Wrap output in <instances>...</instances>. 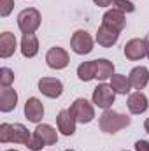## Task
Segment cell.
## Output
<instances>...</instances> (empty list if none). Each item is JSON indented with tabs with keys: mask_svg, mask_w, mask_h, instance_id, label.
<instances>
[{
	"mask_svg": "<svg viewBox=\"0 0 149 151\" xmlns=\"http://www.w3.org/2000/svg\"><path fill=\"white\" fill-rule=\"evenodd\" d=\"M130 123H132L130 116L121 114L117 111H112V109H105L100 116V119H98V127L105 134H116V132L126 128Z\"/></svg>",
	"mask_w": 149,
	"mask_h": 151,
	"instance_id": "6da1fadb",
	"label": "cell"
},
{
	"mask_svg": "<svg viewBox=\"0 0 149 151\" xmlns=\"http://www.w3.org/2000/svg\"><path fill=\"white\" fill-rule=\"evenodd\" d=\"M39 27H40V12L35 7L23 9L18 14V28L23 34H34Z\"/></svg>",
	"mask_w": 149,
	"mask_h": 151,
	"instance_id": "7a4b0ae2",
	"label": "cell"
},
{
	"mask_svg": "<svg viewBox=\"0 0 149 151\" xmlns=\"http://www.w3.org/2000/svg\"><path fill=\"white\" fill-rule=\"evenodd\" d=\"M91 100H93V104L97 106V107H100V109H111V106L114 104V100H116V91L112 90L111 84H105V83H102V84H98L95 90H93V95H91Z\"/></svg>",
	"mask_w": 149,
	"mask_h": 151,
	"instance_id": "3957f363",
	"label": "cell"
},
{
	"mask_svg": "<svg viewBox=\"0 0 149 151\" xmlns=\"http://www.w3.org/2000/svg\"><path fill=\"white\" fill-rule=\"evenodd\" d=\"M69 111L72 113V116L75 118V121L77 123H82V125L93 121V118H95V107L86 99H75L74 104L70 106Z\"/></svg>",
	"mask_w": 149,
	"mask_h": 151,
	"instance_id": "277c9868",
	"label": "cell"
},
{
	"mask_svg": "<svg viewBox=\"0 0 149 151\" xmlns=\"http://www.w3.org/2000/svg\"><path fill=\"white\" fill-rule=\"evenodd\" d=\"M70 47L77 55H88L93 51V39L86 30H75L70 39Z\"/></svg>",
	"mask_w": 149,
	"mask_h": 151,
	"instance_id": "5b68a950",
	"label": "cell"
},
{
	"mask_svg": "<svg viewBox=\"0 0 149 151\" xmlns=\"http://www.w3.org/2000/svg\"><path fill=\"white\" fill-rule=\"evenodd\" d=\"M125 56L132 62H139L148 56V39H132L125 44Z\"/></svg>",
	"mask_w": 149,
	"mask_h": 151,
	"instance_id": "8992f818",
	"label": "cell"
},
{
	"mask_svg": "<svg viewBox=\"0 0 149 151\" xmlns=\"http://www.w3.org/2000/svg\"><path fill=\"white\" fill-rule=\"evenodd\" d=\"M70 58H69V53L63 49V47H51L47 53H46V63L49 69H54V70H62L69 65Z\"/></svg>",
	"mask_w": 149,
	"mask_h": 151,
	"instance_id": "52a82bcc",
	"label": "cell"
},
{
	"mask_svg": "<svg viewBox=\"0 0 149 151\" xmlns=\"http://www.w3.org/2000/svg\"><path fill=\"white\" fill-rule=\"evenodd\" d=\"M39 91L47 99H58L63 93V84L56 77H42L39 81Z\"/></svg>",
	"mask_w": 149,
	"mask_h": 151,
	"instance_id": "ba28073f",
	"label": "cell"
},
{
	"mask_svg": "<svg viewBox=\"0 0 149 151\" xmlns=\"http://www.w3.org/2000/svg\"><path fill=\"white\" fill-rule=\"evenodd\" d=\"M75 118L72 116V113L69 109H62L58 116H56V125H58V130L63 134V135H74L75 134Z\"/></svg>",
	"mask_w": 149,
	"mask_h": 151,
	"instance_id": "9c48e42d",
	"label": "cell"
},
{
	"mask_svg": "<svg viewBox=\"0 0 149 151\" xmlns=\"http://www.w3.org/2000/svg\"><path fill=\"white\" fill-rule=\"evenodd\" d=\"M126 106H128V109H130L132 114H142V113H146L149 107L148 97L142 91H133V93H130V97L126 100Z\"/></svg>",
	"mask_w": 149,
	"mask_h": 151,
	"instance_id": "30bf717a",
	"label": "cell"
},
{
	"mask_svg": "<svg viewBox=\"0 0 149 151\" xmlns=\"http://www.w3.org/2000/svg\"><path fill=\"white\" fill-rule=\"evenodd\" d=\"M102 25H107L114 30L121 32L125 27H126V18H125V12L117 11V9H111L107 11L104 16H102Z\"/></svg>",
	"mask_w": 149,
	"mask_h": 151,
	"instance_id": "8fae6325",
	"label": "cell"
},
{
	"mask_svg": "<svg viewBox=\"0 0 149 151\" xmlns=\"http://www.w3.org/2000/svg\"><path fill=\"white\" fill-rule=\"evenodd\" d=\"M119 34H121V32L114 30V28L107 27V25H100V28H98V32H97V42H98V46H102V47H112V46L117 42Z\"/></svg>",
	"mask_w": 149,
	"mask_h": 151,
	"instance_id": "7c38bea8",
	"label": "cell"
},
{
	"mask_svg": "<svg viewBox=\"0 0 149 151\" xmlns=\"http://www.w3.org/2000/svg\"><path fill=\"white\" fill-rule=\"evenodd\" d=\"M25 116H27L28 121L39 123L44 118V106H42V102L39 99H35V97H30L27 100V104H25Z\"/></svg>",
	"mask_w": 149,
	"mask_h": 151,
	"instance_id": "4fadbf2b",
	"label": "cell"
},
{
	"mask_svg": "<svg viewBox=\"0 0 149 151\" xmlns=\"http://www.w3.org/2000/svg\"><path fill=\"white\" fill-rule=\"evenodd\" d=\"M128 79H130L132 88H135V90L140 91V90H144V88L148 86V83H149V69L144 67V65L135 67V69H132Z\"/></svg>",
	"mask_w": 149,
	"mask_h": 151,
	"instance_id": "5bb4252c",
	"label": "cell"
},
{
	"mask_svg": "<svg viewBox=\"0 0 149 151\" xmlns=\"http://www.w3.org/2000/svg\"><path fill=\"white\" fill-rule=\"evenodd\" d=\"M16 104H18L16 90H12L11 86L2 88V91H0V111L2 113H11V111L16 109Z\"/></svg>",
	"mask_w": 149,
	"mask_h": 151,
	"instance_id": "9a60e30c",
	"label": "cell"
},
{
	"mask_svg": "<svg viewBox=\"0 0 149 151\" xmlns=\"http://www.w3.org/2000/svg\"><path fill=\"white\" fill-rule=\"evenodd\" d=\"M16 47H18V42H16L14 34H11V32L0 34V56L2 58L12 56L14 51H16Z\"/></svg>",
	"mask_w": 149,
	"mask_h": 151,
	"instance_id": "2e32d148",
	"label": "cell"
},
{
	"mask_svg": "<svg viewBox=\"0 0 149 151\" xmlns=\"http://www.w3.org/2000/svg\"><path fill=\"white\" fill-rule=\"evenodd\" d=\"M39 53V39L34 34H23L21 39V55L25 58H34Z\"/></svg>",
	"mask_w": 149,
	"mask_h": 151,
	"instance_id": "e0dca14e",
	"label": "cell"
},
{
	"mask_svg": "<svg viewBox=\"0 0 149 151\" xmlns=\"http://www.w3.org/2000/svg\"><path fill=\"white\" fill-rule=\"evenodd\" d=\"M32 137V134L28 132V128L21 123H14L11 125V142L16 144H27L28 139Z\"/></svg>",
	"mask_w": 149,
	"mask_h": 151,
	"instance_id": "ac0fdd59",
	"label": "cell"
},
{
	"mask_svg": "<svg viewBox=\"0 0 149 151\" xmlns=\"http://www.w3.org/2000/svg\"><path fill=\"white\" fill-rule=\"evenodd\" d=\"M35 134H37L39 137L47 144V146H53V144H56V142H58V134H56V130H54L51 125H47V123L37 125Z\"/></svg>",
	"mask_w": 149,
	"mask_h": 151,
	"instance_id": "d6986e66",
	"label": "cell"
},
{
	"mask_svg": "<svg viewBox=\"0 0 149 151\" xmlns=\"http://www.w3.org/2000/svg\"><path fill=\"white\" fill-rule=\"evenodd\" d=\"M77 77L84 83L91 81L97 77V60H91V62H82L79 67H77Z\"/></svg>",
	"mask_w": 149,
	"mask_h": 151,
	"instance_id": "ffe728a7",
	"label": "cell"
},
{
	"mask_svg": "<svg viewBox=\"0 0 149 151\" xmlns=\"http://www.w3.org/2000/svg\"><path fill=\"white\" fill-rule=\"evenodd\" d=\"M114 76V63L109 62L107 58H98L97 60V77L98 81H105V79H111Z\"/></svg>",
	"mask_w": 149,
	"mask_h": 151,
	"instance_id": "44dd1931",
	"label": "cell"
},
{
	"mask_svg": "<svg viewBox=\"0 0 149 151\" xmlns=\"http://www.w3.org/2000/svg\"><path fill=\"white\" fill-rule=\"evenodd\" d=\"M111 86L117 95H126V93L130 91V88H132L130 79L123 74H114L111 77Z\"/></svg>",
	"mask_w": 149,
	"mask_h": 151,
	"instance_id": "7402d4cb",
	"label": "cell"
},
{
	"mask_svg": "<svg viewBox=\"0 0 149 151\" xmlns=\"http://www.w3.org/2000/svg\"><path fill=\"white\" fill-rule=\"evenodd\" d=\"M14 83V72L7 67H2L0 69V84L2 88H9L11 84Z\"/></svg>",
	"mask_w": 149,
	"mask_h": 151,
	"instance_id": "603a6c76",
	"label": "cell"
},
{
	"mask_svg": "<svg viewBox=\"0 0 149 151\" xmlns=\"http://www.w3.org/2000/svg\"><path fill=\"white\" fill-rule=\"evenodd\" d=\"M25 146H27L30 151H42V148L46 146V142L39 137L37 134H32V137L28 139V142H27Z\"/></svg>",
	"mask_w": 149,
	"mask_h": 151,
	"instance_id": "cb8c5ba5",
	"label": "cell"
},
{
	"mask_svg": "<svg viewBox=\"0 0 149 151\" xmlns=\"http://www.w3.org/2000/svg\"><path fill=\"white\" fill-rule=\"evenodd\" d=\"M112 4H114V9H117L121 12H133L135 11V5L130 0H112Z\"/></svg>",
	"mask_w": 149,
	"mask_h": 151,
	"instance_id": "d4e9b609",
	"label": "cell"
},
{
	"mask_svg": "<svg viewBox=\"0 0 149 151\" xmlns=\"http://www.w3.org/2000/svg\"><path fill=\"white\" fill-rule=\"evenodd\" d=\"M0 142H11V125L9 123H2L0 125Z\"/></svg>",
	"mask_w": 149,
	"mask_h": 151,
	"instance_id": "484cf974",
	"label": "cell"
},
{
	"mask_svg": "<svg viewBox=\"0 0 149 151\" xmlns=\"http://www.w3.org/2000/svg\"><path fill=\"white\" fill-rule=\"evenodd\" d=\"M2 9H0V14L4 16V18H7L9 14H11V11L14 9V0H2Z\"/></svg>",
	"mask_w": 149,
	"mask_h": 151,
	"instance_id": "4316f807",
	"label": "cell"
},
{
	"mask_svg": "<svg viewBox=\"0 0 149 151\" xmlns=\"http://www.w3.org/2000/svg\"><path fill=\"white\" fill-rule=\"evenodd\" d=\"M135 151H149V142L144 141V139L137 141V142H135Z\"/></svg>",
	"mask_w": 149,
	"mask_h": 151,
	"instance_id": "83f0119b",
	"label": "cell"
},
{
	"mask_svg": "<svg viewBox=\"0 0 149 151\" xmlns=\"http://www.w3.org/2000/svg\"><path fill=\"white\" fill-rule=\"evenodd\" d=\"M98 7H107V5H111L112 4V0H93Z\"/></svg>",
	"mask_w": 149,
	"mask_h": 151,
	"instance_id": "f1b7e54d",
	"label": "cell"
},
{
	"mask_svg": "<svg viewBox=\"0 0 149 151\" xmlns=\"http://www.w3.org/2000/svg\"><path fill=\"white\" fill-rule=\"evenodd\" d=\"M144 128H146V132L149 134V118L146 119V121H144Z\"/></svg>",
	"mask_w": 149,
	"mask_h": 151,
	"instance_id": "f546056e",
	"label": "cell"
},
{
	"mask_svg": "<svg viewBox=\"0 0 149 151\" xmlns=\"http://www.w3.org/2000/svg\"><path fill=\"white\" fill-rule=\"evenodd\" d=\"M148 56H149V39H148Z\"/></svg>",
	"mask_w": 149,
	"mask_h": 151,
	"instance_id": "4dcf8cb0",
	"label": "cell"
},
{
	"mask_svg": "<svg viewBox=\"0 0 149 151\" xmlns=\"http://www.w3.org/2000/svg\"><path fill=\"white\" fill-rule=\"evenodd\" d=\"M5 151H18V150H5Z\"/></svg>",
	"mask_w": 149,
	"mask_h": 151,
	"instance_id": "1f68e13d",
	"label": "cell"
},
{
	"mask_svg": "<svg viewBox=\"0 0 149 151\" xmlns=\"http://www.w3.org/2000/svg\"><path fill=\"white\" fill-rule=\"evenodd\" d=\"M65 151H74V150H65Z\"/></svg>",
	"mask_w": 149,
	"mask_h": 151,
	"instance_id": "d6a6232c",
	"label": "cell"
}]
</instances>
